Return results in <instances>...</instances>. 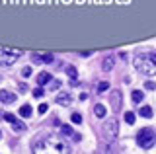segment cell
<instances>
[{
	"label": "cell",
	"instance_id": "obj_10",
	"mask_svg": "<svg viewBox=\"0 0 156 154\" xmlns=\"http://www.w3.org/2000/svg\"><path fill=\"white\" fill-rule=\"evenodd\" d=\"M12 129L18 131V133H22V131H26V123H22L20 119H14V121H12Z\"/></svg>",
	"mask_w": 156,
	"mask_h": 154
},
{
	"label": "cell",
	"instance_id": "obj_29",
	"mask_svg": "<svg viewBox=\"0 0 156 154\" xmlns=\"http://www.w3.org/2000/svg\"><path fill=\"white\" fill-rule=\"evenodd\" d=\"M0 80H2V78H0Z\"/></svg>",
	"mask_w": 156,
	"mask_h": 154
},
{
	"label": "cell",
	"instance_id": "obj_27",
	"mask_svg": "<svg viewBox=\"0 0 156 154\" xmlns=\"http://www.w3.org/2000/svg\"><path fill=\"white\" fill-rule=\"evenodd\" d=\"M72 138H74L76 142H80V141H82V137H80V135H78V133H74V135H72Z\"/></svg>",
	"mask_w": 156,
	"mask_h": 154
},
{
	"label": "cell",
	"instance_id": "obj_25",
	"mask_svg": "<svg viewBox=\"0 0 156 154\" xmlns=\"http://www.w3.org/2000/svg\"><path fill=\"white\" fill-rule=\"evenodd\" d=\"M144 88H146V90H154V88H156V84H154V82H150V80H148V82L144 84Z\"/></svg>",
	"mask_w": 156,
	"mask_h": 154
},
{
	"label": "cell",
	"instance_id": "obj_13",
	"mask_svg": "<svg viewBox=\"0 0 156 154\" xmlns=\"http://www.w3.org/2000/svg\"><path fill=\"white\" fill-rule=\"evenodd\" d=\"M94 115H96V117H105V105L98 103L94 107Z\"/></svg>",
	"mask_w": 156,
	"mask_h": 154
},
{
	"label": "cell",
	"instance_id": "obj_7",
	"mask_svg": "<svg viewBox=\"0 0 156 154\" xmlns=\"http://www.w3.org/2000/svg\"><path fill=\"white\" fill-rule=\"evenodd\" d=\"M51 80H53V76L49 74V72H45V70L37 74V84H39V86H45V84L51 82Z\"/></svg>",
	"mask_w": 156,
	"mask_h": 154
},
{
	"label": "cell",
	"instance_id": "obj_28",
	"mask_svg": "<svg viewBox=\"0 0 156 154\" xmlns=\"http://www.w3.org/2000/svg\"><path fill=\"white\" fill-rule=\"evenodd\" d=\"M0 138H2V131H0Z\"/></svg>",
	"mask_w": 156,
	"mask_h": 154
},
{
	"label": "cell",
	"instance_id": "obj_26",
	"mask_svg": "<svg viewBox=\"0 0 156 154\" xmlns=\"http://www.w3.org/2000/svg\"><path fill=\"white\" fill-rule=\"evenodd\" d=\"M58 86H61V82H57V80H55V82H51V84H49V88H51V90H57Z\"/></svg>",
	"mask_w": 156,
	"mask_h": 154
},
{
	"label": "cell",
	"instance_id": "obj_18",
	"mask_svg": "<svg viewBox=\"0 0 156 154\" xmlns=\"http://www.w3.org/2000/svg\"><path fill=\"white\" fill-rule=\"evenodd\" d=\"M33 96H35V98H43V96H45V90H43V86H39V88L33 90Z\"/></svg>",
	"mask_w": 156,
	"mask_h": 154
},
{
	"label": "cell",
	"instance_id": "obj_1",
	"mask_svg": "<svg viewBox=\"0 0 156 154\" xmlns=\"http://www.w3.org/2000/svg\"><path fill=\"white\" fill-rule=\"evenodd\" d=\"M135 68L144 76H154L156 74V53L146 51V53H135L133 59Z\"/></svg>",
	"mask_w": 156,
	"mask_h": 154
},
{
	"label": "cell",
	"instance_id": "obj_5",
	"mask_svg": "<svg viewBox=\"0 0 156 154\" xmlns=\"http://www.w3.org/2000/svg\"><path fill=\"white\" fill-rule=\"evenodd\" d=\"M121 100H123V96H121L119 90H111L109 92V103L113 111H121Z\"/></svg>",
	"mask_w": 156,
	"mask_h": 154
},
{
	"label": "cell",
	"instance_id": "obj_20",
	"mask_svg": "<svg viewBox=\"0 0 156 154\" xmlns=\"http://www.w3.org/2000/svg\"><path fill=\"white\" fill-rule=\"evenodd\" d=\"M29 74H31V66H23V68H22V76H26V78H27Z\"/></svg>",
	"mask_w": 156,
	"mask_h": 154
},
{
	"label": "cell",
	"instance_id": "obj_2",
	"mask_svg": "<svg viewBox=\"0 0 156 154\" xmlns=\"http://www.w3.org/2000/svg\"><path fill=\"white\" fill-rule=\"evenodd\" d=\"M136 142H139V146H140V148H144V150L152 148V146H154V142H156V131H154L152 127H144V129H140L139 135H136Z\"/></svg>",
	"mask_w": 156,
	"mask_h": 154
},
{
	"label": "cell",
	"instance_id": "obj_3",
	"mask_svg": "<svg viewBox=\"0 0 156 154\" xmlns=\"http://www.w3.org/2000/svg\"><path fill=\"white\" fill-rule=\"evenodd\" d=\"M101 135H104L105 141H115L117 135H119V121H117L115 117H109L107 121L101 125Z\"/></svg>",
	"mask_w": 156,
	"mask_h": 154
},
{
	"label": "cell",
	"instance_id": "obj_14",
	"mask_svg": "<svg viewBox=\"0 0 156 154\" xmlns=\"http://www.w3.org/2000/svg\"><path fill=\"white\" fill-rule=\"evenodd\" d=\"M65 70H66V74H68V76H70V80H72V78H78V70H76V66H72V65H68V66H66V68H65Z\"/></svg>",
	"mask_w": 156,
	"mask_h": 154
},
{
	"label": "cell",
	"instance_id": "obj_8",
	"mask_svg": "<svg viewBox=\"0 0 156 154\" xmlns=\"http://www.w3.org/2000/svg\"><path fill=\"white\" fill-rule=\"evenodd\" d=\"M113 62H115V59H113L111 55H109V57H105V59L101 61V68H104L105 72H107V70H111V68H113Z\"/></svg>",
	"mask_w": 156,
	"mask_h": 154
},
{
	"label": "cell",
	"instance_id": "obj_23",
	"mask_svg": "<svg viewBox=\"0 0 156 154\" xmlns=\"http://www.w3.org/2000/svg\"><path fill=\"white\" fill-rule=\"evenodd\" d=\"M43 62H53V55H51V53L43 55Z\"/></svg>",
	"mask_w": 156,
	"mask_h": 154
},
{
	"label": "cell",
	"instance_id": "obj_15",
	"mask_svg": "<svg viewBox=\"0 0 156 154\" xmlns=\"http://www.w3.org/2000/svg\"><path fill=\"white\" fill-rule=\"evenodd\" d=\"M140 115H143V117H146V119H150V117H152V107L143 105V107H140Z\"/></svg>",
	"mask_w": 156,
	"mask_h": 154
},
{
	"label": "cell",
	"instance_id": "obj_16",
	"mask_svg": "<svg viewBox=\"0 0 156 154\" xmlns=\"http://www.w3.org/2000/svg\"><path fill=\"white\" fill-rule=\"evenodd\" d=\"M125 121L129 123V125H133L135 123V113L133 111H125Z\"/></svg>",
	"mask_w": 156,
	"mask_h": 154
},
{
	"label": "cell",
	"instance_id": "obj_17",
	"mask_svg": "<svg viewBox=\"0 0 156 154\" xmlns=\"http://www.w3.org/2000/svg\"><path fill=\"white\" fill-rule=\"evenodd\" d=\"M61 133H62V135H70V137L74 135V131H72L70 125H62V127H61Z\"/></svg>",
	"mask_w": 156,
	"mask_h": 154
},
{
	"label": "cell",
	"instance_id": "obj_9",
	"mask_svg": "<svg viewBox=\"0 0 156 154\" xmlns=\"http://www.w3.org/2000/svg\"><path fill=\"white\" fill-rule=\"evenodd\" d=\"M70 102H72V98L68 94H58L57 96V103L58 105H70Z\"/></svg>",
	"mask_w": 156,
	"mask_h": 154
},
{
	"label": "cell",
	"instance_id": "obj_24",
	"mask_svg": "<svg viewBox=\"0 0 156 154\" xmlns=\"http://www.w3.org/2000/svg\"><path fill=\"white\" fill-rule=\"evenodd\" d=\"M4 119H6L8 123H12L14 119H16V115H12V113H6V115H4Z\"/></svg>",
	"mask_w": 156,
	"mask_h": 154
},
{
	"label": "cell",
	"instance_id": "obj_11",
	"mask_svg": "<svg viewBox=\"0 0 156 154\" xmlns=\"http://www.w3.org/2000/svg\"><path fill=\"white\" fill-rule=\"evenodd\" d=\"M31 105L29 103H26V105H22V107H20V115H22V117H29V115H31Z\"/></svg>",
	"mask_w": 156,
	"mask_h": 154
},
{
	"label": "cell",
	"instance_id": "obj_12",
	"mask_svg": "<svg viewBox=\"0 0 156 154\" xmlns=\"http://www.w3.org/2000/svg\"><path fill=\"white\" fill-rule=\"evenodd\" d=\"M143 98H144V94L140 92V90H135V92L131 94V100H133L135 103H140V102H143Z\"/></svg>",
	"mask_w": 156,
	"mask_h": 154
},
{
	"label": "cell",
	"instance_id": "obj_4",
	"mask_svg": "<svg viewBox=\"0 0 156 154\" xmlns=\"http://www.w3.org/2000/svg\"><path fill=\"white\" fill-rule=\"evenodd\" d=\"M20 57H22V51H14V49H0V65L2 66H10L14 65Z\"/></svg>",
	"mask_w": 156,
	"mask_h": 154
},
{
	"label": "cell",
	"instance_id": "obj_19",
	"mask_svg": "<svg viewBox=\"0 0 156 154\" xmlns=\"http://www.w3.org/2000/svg\"><path fill=\"white\" fill-rule=\"evenodd\" d=\"M70 119H72V123H76V125H80V123H82V115H80V113H72V115H70Z\"/></svg>",
	"mask_w": 156,
	"mask_h": 154
},
{
	"label": "cell",
	"instance_id": "obj_22",
	"mask_svg": "<svg viewBox=\"0 0 156 154\" xmlns=\"http://www.w3.org/2000/svg\"><path fill=\"white\" fill-rule=\"evenodd\" d=\"M49 111V105L47 103H41V105H39V113H47Z\"/></svg>",
	"mask_w": 156,
	"mask_h": 154
},
{
	"label": "cell",
	"instance_id": "obj_21",
	"mask_svg": "<svg viewBox=\"0 0 156 154\" xmlns=\"http://www.w3.org/2000/svg\"><path fill=\"white\" fill-rule=\"evenodd\" d=\"M107 88H109V84H107V82H100V84H98V90H100V92H105Z\"/></svg>",
	"mask_w": 156,
	"mask_h": 154
},
{
	"label": "cell",
	"instance_id": "obj_6",
	"mask_svg": "<svg viewBox=\"0 0 156 154\" xmlns=\"http://www.w3.org/2000/svg\"><path fill=\"white\" fill-rule=\"evenodd\" d=\"M0 102L2 103H14L16 102V96L10 92V90H0Z\"/></svg>",
	"mask_w": 156,
	"mask_h": 154
}]
</instances>
